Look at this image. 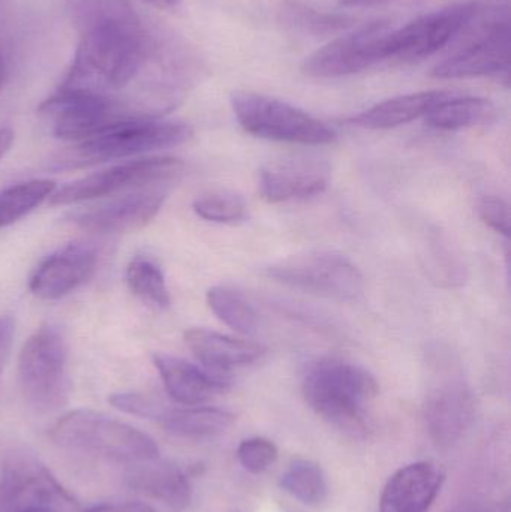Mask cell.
Returning a JSON list of instances; mask_svg holds the SVG:
<instances>
[{
  "instance_id": "1",
  "label": "cell",
  "mask_w": 511,
  "mask_h": 512,
  "mask_svg": "<svg viewBox=\"0 0 511 512\" xmlns=\"http://www.w3.org/2000/svg\"><path fill=\"white\" fill-rule=\"evenodd\" d=\"M308 405L336 429L353 436L368 432V406L378 382L368 370L338 358H323L306 369L302 382Z\"/></svg>"
},
{
  "instance_id": "2",
  "label": "cell",
  "mask_w": 511,
  "mask_h": 512,
  "mask_svg": "<svg viewBox=\"0 0 511 512\" xmlns=\"http://www.w3.org/2000/svg\"><path fill=\"white\" fill-rule=\"evenodd\" d=\"M143 36L117 18L99 21L87 33L65 86L104 93L119 90L134 80L143 65Z\"/></svg>"
},
{
  "instance_id": "3",
  "label": "cell",
  "mask_w": 511,
  "mask_h": 512,
  "mask_svg": "<svg viewBox=\"0 0 511 512\" xmlns=\"http://www.w3.org/2000/svg\"><path fill=\"white\" fill-rule=\"evenodd\" d=\"M191 137V126L185 123L161 122L155 117L123 120L54 156L50 168L54 171L83 170L117 159L173 149Z\"/></svg>"
},
{
  "instance_id": "4",
  "label": "cell",
  "mask_w": 511,
  "mask_h": 512,
  "mask_svg": "<svg viewBox=\"0 0 511 512\" xmlns=\"http://www.w3.org/2000/svg\"><path fill=\"white\" fill-rule=\"evenodd\" d=\"M50 438L65 450L126 466L159 457L158 445L147 433L89 409L60 417Z\"/></svg>"
},
{
  "instance_id": "5",
  "label": "cell",
  "mask_w": 511,
  "mask_h": 512,
  "mask_svg": "<svg viewBox=\"0 0 511 512\" xmlns=\"http://www.w3.org/2000/svg\"><path fill=\"white\" fill-rule=\"evenodd\" d=\"M459 33H464L461 45L452 56L435 66L432 77L440 80L509 77L510 15L507 0L492 3L488 8L479 3L471 20Z\"/></svg>"
},
{
  "instance_id": "6",
  "label": "cell",
  "mask_w": 511,
  "mask_h": 512,
  "mask_svg": "<svg viewBox=\"0 0 511 512\" xmlns=\"http://www.w3.org/2000/svg\"><path fill=\"white\" fill-rule=\"evenodd\" d=\"M18 382L27 405L51 414L68 403V345L57 325L42 324L26 340L18 357Z\"/></svg>"
},
{
  "instance_id": "7",
  "label": "cell",
  "mask_w": 511,
  "mask_h": 512,
  "mask_svg": "<svg viewBox=\"0 0 511 512\" xmlns=\"http://www.w3.org/2000/svg\"><path fill=\"white\" fill-rule=\"evenodd\" d=\"M231 107L243 131L264 140L303 146H326L336 132L321 120L287 102L251 92H234Z\"/></svg>"
},
{
  "instance_id": "8",
  "label": "cell",
  "mask_w": 511,
  "mask_h": 512,
  "mask_svg": "<svg viewBox=\"0 0 511 512\" xmlns=\"http://www.w3.org/2000/svg\"><path fill=\"white\" fill-rule=\"evenodd\" d=\"M39 116L54 137L75 143L95 137L123 120L140 117L104 93L69 87H62L42 102Z\"/></svg>"
},
{
  "instance_id": "9",
  "label": "cell",
  "mask_w": 511,
  "mask_h": 512,
  "mask_svg": "<svg viewBox=\"0 0 511 512\" xmlns=\"http://www.w3.org/2000/svg\"><path fill=\"white\" fill-rule=\"evenodd\" d=\"M183 171L185 164L180 159L167 156L135 159L75 180L63 186L60 191H54L48 201L51 206H69L113 197L120 192L123 194L150 186H168L179 179Z\"/></svg>"
},
{
  "instance_id": "10",
  "label": "cell",
  "mask_w": 511,
  "mask_h": 512,
  "mask_svg": "<svg viewBox=\"0 0 511 512\" xmlns=\"http://www.w3.org/2000/svg\"><path fill=\"white\" fill-rule=\"evenodd\" d=\"M267 274L291 288L338 301H357L365 289L359 268L333 252L291 256L267 268Z\"/></svg>"
},
{
  "instance_id": "11",
  "label": "cell",
  "mask_w": 511,
  "mask_h": 512,
  "mask_svg": "<svg viewBox=\"0 0 511 512\" xmlns=\"http://www.w3.org/2000/svg\"><path fill=\"white\" fill-rule=\"evenodd\" d=\"M389 32L386 21L365 24L318 48L306 57L302 71L314 78H338L365 71L387 59Z\"/></svg>"
},
{
  "instance_id": "12",
  "label": "cell",
  "mask_w": 511,
  "mask_h": 512,
  "mask_svg": "<svg viewBox=\"0 0 511 512\" xmlns=\"http://www.w3.org/2000/svg\"><path fill=\"white\" fill-rule=\"evenodd\" d=\"M479 2H465L431 12L387 35V59H425L449 45L471 20Z\"/></svg>"
},
{
  "instance_id": "13",
  "label": "cell",
  "mask_w": 511,
  "mask_h": 512,
  "mask_svg": "<svg viewBox=\"0 0 511 512\" xmlns=\"http://www.w3.org/2000/svg\"><path fill=\"white\" fill-rule=\"evenodd\" d=\"M168 186H150L113 195L99 206L78 210L69 221L95 234L134 233L146 227L167 200Z\"/></svg>"
},
{
  "instance_id": "14",
  "label": "cell",
  "mask_w": 511,
  "mask_h": 512,
  "mask_svg": "<svg viewBox=\"0 0 511 512\" xmlns=\"http://www.w3.org/2000/svg\"><path fill=\"white\" fill-rule=\"evenodd\" d=\"M476 397L459 375L441 378L429 391L425 421L429 436L440 448L458 444L476 420Z\"/></svg>"
},
{
  "instance_id": "15",
  "label": "cell",
  "mask_w": 511,
  "mask_h": 512,
  "mask_svg": "<svg viewBox=\"0 0 511 512\" xmlns=\"http://www.w3.org/2000/svg\"><path fill=\"white\" fill-rule=\"evenodd\" d=\"M36 504L60 507L72 502L36 457L26 451H12L3 460L0 474V512Z\"/></svg>"
},
{
  "instance_id": "16",
  "label": "cell",
  "mask_w": 511,
  "mask_h": 512,
  "mask_svg": "<svg viewBox=\"0 0 511 512\" xmlns=\"http://www.w3.org/2000/svg\"><path fill=\"white\" fill-rule=\"evenodd\" d=\"M96 270V249L84 243H74L39 264L30 279L29 289L39 300H60L86 285L95 276Z\"/></svg>"
},
{
  "instance_id": "17",
  "label": "cell",
  "mask_w": 511,
  "mask_h": 512,
  "mask_svg": "<svg viewBox=\"0 0 511 512\" xmlns=\"http://www.w3.org/2000/svg\"><path fill=\"white\" fill-rule=\"evenodd\" d=\"M444 474L428 462L411 463L387 481L380 512H428L440 495Z\"/></svg>"
},
{
  "instance_id": "18",
  "label": "cell",
  "mask_w": 511,
  "mask_h": 512,
  "mask_svg": "<svg viewBox=\"0 0 511 512\" xmlns=\"http://www.w3.org/2000/svg\"><path fill=\"white\" fill-rule=\"evenodd\" d=\"M152 358L168 396L182 405H201L230 387L227 376L216 375L183 358L168 354H155Z\"/></svg>"
},
{
  "instance_id": "19",
  "label": "cell",
  "mask_w": 511,
  "mask_h": 512,
  "mask_svg": "<svg viewBox=\"0 0 511 512\" xmlns=\"http://www.w3.org/2000/svg\"><path fill=\"white\" fill-rule=\"evenodd\" d=\"M327 168L312 159L276 162L261 171V195L269 203L315 197L327 188Z\"/></svg>"
},
{
  "instance_id": "20",
  "label": "cell",
  "mask_w": 511,
  "mask_h": 512,
  "mask_svg": "<svg viewBox=\"0 0 511 512\" xmlns=\"http://www.w3.org/2000/svg\"><path fill=\"white\" fill-rule=\"evenodd\" d=\"M185 342L201 366L216 375H225L233 367L255 363L266 354V348L260 343L236 339L204 328L186 331Z\"/></svg>"
},
{
  "instance_id": "21",
  "label": "cell",
  "mask_w": 511,
  "mask_h": 512,
  "mask_svg": "<svg viewBox=\"0 0 511 512\" xmlns=\"http://www.w3.org/2000/svg\"><path fill=\"white\" fill-rule=\"evenodd\" d=\"M126 484L134 492L156 499L173 510H183L191 502V483L182 469L171 463L153 459L129 465Z\"/></svg>"
},
{
  "instance_id": "22",
  "label": "cell",
  "mask_w": 511,
  "mask_h": 512,
  "mask_svg": "<svg viewBox=\"0 0 511 512\" xmlns=\"http://www.w3.org/2000/svg\"><path fill=\"white\" fill-rule=\"evenodd\" d=\"M450 96L447 92H419L396 96L374 105L350 120L351 125L371 131L398 128L426 116L435 105Z\"/></svg>"
},
{
  "instance_id": "23",
  "label": "cell",
  "mask_w": 511,
  "mask_h": 512,
  "mask_svg": "<svg viewBox=\"0 0 511 512\" xmlns=\"http://www.w3.org/2000/svg\"><path fill=\"white\" fill-rule=\"evenodd\" d=\"M236 417L231 412L216 408H185L165 409L164 415L158 421L162 429L177 438L212 439L221 436L233 426Z\"/></svg>"
},
{
  "instance_id": "24",
  "label": "cell",
  "mask_w": 511,
  "mask_h": 512,
  "mask_svg": "<svg viewBox=\"0 0 511 512\" xmlns=\"http://www.w3.org/2000/svg\"><path fill=\"white\" fill-rule=\"evenodd\" d=\"M497 117V108L489 99L476 96H447L435 105L428 114L426 122L431 128L440 131H459L473 126L488 125Z\"/></svg>"
},
{
  "instance_id": "25",
  "label": "cell",
  "mask_w": 511,
  "mask_h": 512,
  "mask_svg": "<svg viewBox=\"0 0 511 512\" xmlns=\"http://www.w3.org/2000/svg\"><path fill=\"white\" fill-rule=\"evenodd\" d=\"M125 279L129 291L150 309L161 312L170 307V291L164 273L153 259L134 256L126 267Z\"/></svg>"
},
{
  "instance_id": "26",
  "label": "cell",
  "mask_w": 511,
  "mask_h": 512,
  "mask_svg": "<svg viewBox=\"0 0 511 512\" xmlns=\"http://www.w3.org/2000/svg\"><path fill=\"white\" fill-rule=\"evenodd\" d=\"M56 191V182L50 179L29 180L9 186L0 192V228L9 227L50 200Z\"/></svg>"
},
{
  "instance_id": "27",
  "label": "cell",
  "mask_w": 511,
  "mask_h": 512,
  "mask_svg": "<svg viewBox=\"0 0 511 512\" xmlns=\"http://www.w3.org/2000/svg\"><path fill=\"white\" fill-rule=\"evenodd\" d=\"M279 486L288 495L309 507L323 504L329 496V486H327L323 469L312 460H294L282 474Z\"/></svg>"
},
{
  "instance_id": "28",
  "label": "cell",
  "mask_w": 511,
  "mask_h": 512,
  "mask_svg": "<svg viewBox=\"0 0 511 512\" xmlns=\"http://www.w3.org/2000/svg\"><path fill=\"white\" fill-rule=\"evenodd\" d=\"M207 304L233 330L243 334H251L257 330V312L240 292L228 286H213L207 292Z\"/></svg>"
},
{
  "instance_id": "29",
  "label": "cell",
  "mask_w": 511,
  "mask_h": 512,
  "mask_svg": "<svg viewBox=\"0 0 511 512\" xmlns=\"http://www.w3.org/2000/svg\"><path fill=\"white\" fill-rule=\"evenodd\" d=\"M429 276L441 286H458L465 282V268L458 256L450 251L444 240L434 239L429 243Z\"/></svg>"
},
{
  "instance_id": "30",
  "label": "cell",
  "mask_w": 511,
  "mask_h": 512,
  "mask_svg": "<svg viewBox=\"0 0 511 512\" xmlns=\"http://www.w3.org/2000/svg\"><path fill=\"white\" fill-rule=\"evenodd\" d=\"M194 212L204 221L216 224H234L246 219V204L234 195H209L192 204Z\"/></svg>"
},
{
  "instance_id": "31",
  "label": "cell",
  "mask_w": 511,
  "mask_h": 512,
  "mask_svg": "<svg viewBox=\"0 0 511 512\" xmlns=\"http://www.w3.org/2000/svg\"><path fill=\"white\" fill-rule=\"evenodd\" d=\"M279 451L275 442L266 438H251L237 448V460L249 474H263L278 460Z\"/></svg>"
},
{
  "instance_id": "32",
  "label": "cell",
  "mask_w": 511,
  "mask_h": 512,
  "mask_svg": "<svg viewBox=\"0 0 511 512\" xmlns=\"http://www.w3.org/2000/svg\"><path fill=\"white\" fill-rule=\"evenodd\" d=\"M108 402H110L113 408L119 409V411L125 412V414L152 421L161 420L165 409H167V405H164L161 400L141 393L111 394L108 397Z\"/></svg>"
},
{
  "instance_id": "33",
  "label": "cell",
  "mask_w": 511,
  "mask_h": 512,
  "mask_svg": "<svg viewBox=\"0 0 511 512\" xmlns=\"http://www.w3.org/2000/svg\"><path fill=\"white\" fill-rule=\"evenodd\" d=\"M291 18L303 29L311 32H335V30L348 29L351 27V20L342 15L321 14L314 9L303 8V6H291L287 9Z\"/></svg>"
},
{
  "instance_id": "34",
  "label": "cell",
  "mask_w": 511,
  "mask_h": 512,
  "mask_svg": "<svg viewBox=\"0 0 511 512\" xmlns=\"http://www.w3.org/2000/svg\"><path fill=\"white\" fill-rule=\"evenodd\" d=\"M479 215L482 221L495 233L510 236V207L503 198L488 195L479 203Z\"/></svg>"
},
{
  "instance_id": "35",
  "label": "cell",
  "mask_w": 511,
  "mask_h": 512,
  "mask_svg": "<svg viewBox=\"0 0 511 512\" xmlns=\"http://www.w3.org/2000/svg\"><path fill=\"white\" fill-rule=\"evenodd\" d=\"M15 321L11 316H0V373L11 354L12 342H14Z\"/></svg>"
},
{
  "instance_id": "36",
  "label": "cell",
  "mask_w": 511,
  "mask_h": 512,
  "mask_svg": "<svg viewBox=\"0 0 511 512\" xmlns=\"http://www.w3.org/2000/svg\"><path fill=\"white\" fill-rule=\"evenodd\" d=\"M87 512H156L150 505L141 502H116V504H102L90 508Z\"/></svg>"
},
{
  "instance_id": "37",
  "label": "cell",
  "mask_w": 511,
  "mask_h": 512,
  "mask_svg": "<svg viewBox=\"0 0 511 512\" xmlns=\"http://www.w3.org/2000/svg\"><path fill=\"white\" fill-rule=\"evenodd\" d=\"M449 512H509L506 505L486 501H465Z\"/></svg>"
},
{
  "instance_id": "38",
  "label": "cell",
  "mask_w": 511,
  "mask_h": 512,
  "mask_svg": "<svg viewBox=\"0 0 511 512\" xmlns=\"http://www.w3.org/2000/svg\"><path fill=\"white\" fill-rule=\"evenodd\" d=\"M12 143H14V131L11 128H0V161L9 152Z\"/></svg>"
},
{
  "instance_id": "39",
  "label": "cell",
  "mask_w": 511,
  "mask_h": 512,
  "mask_svg": "<svg viewBox=\"0 0 511 512\" xmlns=\"http://www.w3.org/2000/svg\"><path fill=\"white\" fill-rule=\"evenodd\" d=\"M60 507H56V505L51 504H36V505H27V507L17 508V510H12L8 512H59Z\"/></svg>"
},
{
  "instance_id": "40",
  "label": "cell",
  "mask_w": 511,
  "mask_h": 512,
  "mask_svg": "<svg viewBox=\"0 0 511 512\" xmlns=\"http://www.w3.org/2000/svg\"><path fill=\"white\" fill-rule=\"evenodd\" d=\"M383 2L386 0H339V5L345 6V8H354V6H372Z\"/></svg>"
},
{
  "instance_id": "41",
  "label": "cell",
  "mask_w": 511,
  "mask_h": 512,
  "mask_svg": "<svg viewBox=\"0 0 511 512\" xmlns=\"http://www.w3.org/2000/svg\"><path fill=\"white\" fill-rule=\"evenodd\" d=\"M141 2L149 3V5L155 6V8L168 9L176 6L179 0H141Z\"/></svg>"
},
{
  "instance_id": "42",
  "label": "cell",
  "mask_w": 511,
  "mask_h": 512,
  "mask_svg": "<svg viewBox=\"0 0 511 512\" xmlns=\"http://www.w3.org/2000/svg\"><path fill=\"white\" fill-rule=\"evenodd\" d=\"M5 62H3L2 53H0V90H2L3 83H5Z\"/></svg>"
}]
</instances>
